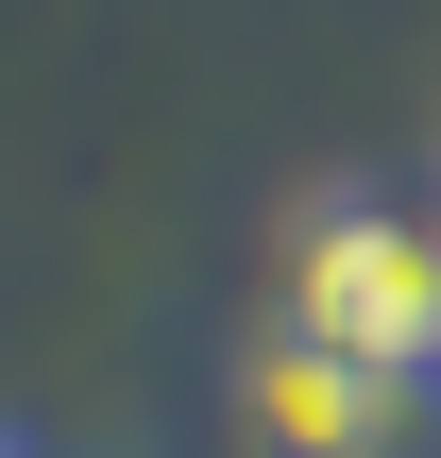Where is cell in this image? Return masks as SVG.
<instances>
[{"mask_svg": "<svg viewBox=\"0 0 441 458\" xmlns=\"http://www.w3.org/2000/svg\"><path fill=\"white\" fill-rule=\"evenodd\" d=\"M0 458H34V442H0Z\"/></svg>", "mask_w": 441, "mask_h": 458, "instance_id": "3", "label": "cell"}, {"mask_svg": "<svg viewBox=\"0 0 441 458\" xmlns=\"http://www.w3.org/2000/svg\"><path fill=\"white\" fill-rule=\"evenodd\" d=\"M425 187H441V170H425Z\"/></svg>", "mask_w": 441, "mask_h": 458, "instance_id": "4", "label": "cell"}, {"mask_svg": "<svg viewBox=\"0 0 441 458\" xmlns=\"http://www.w3.org/2000/svg\"><path fill=\"white\" fill-rule=\"evenodd\" d=\"M272 323L441 391V187H374V170L306 187L272 221Z\"/></svg>", "mask_w": 441, "mask_h": 458, "instance_id": "1", "label": "cell"}, {"mask_svg": "<svg viewBox=\"0 0 441 458\" xmlns=\"http://www.w3.org/2000/svg\"><path fill=\"white\" fill-rule=\"evenodd\" d=\"M238 425H255V458H408L441 425V391H408V374H374V357H340V340H306V323L255 306V340H238Z\"/></svg>", "mask_w": 441, "mask_h": 458, "instance_id": "2", "label": "cell"}]
</instances>
